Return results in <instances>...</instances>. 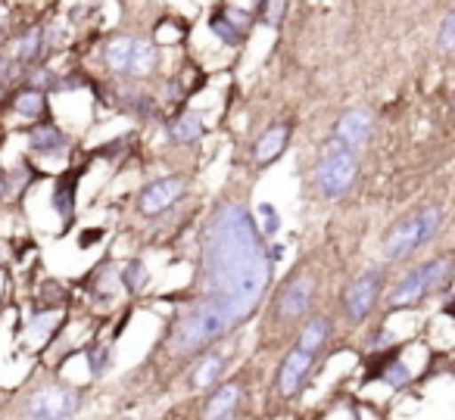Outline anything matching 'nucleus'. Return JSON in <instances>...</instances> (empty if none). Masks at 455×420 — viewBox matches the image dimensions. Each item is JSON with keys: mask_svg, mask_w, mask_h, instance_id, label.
I'll list each match as a JSON object with an SVG mask.
<instances>
[{"mask_svg": "<svg viewBox=\"0 0 455 420\" xmlns=\"http://www.w3.org/2000/svg\"><path fill=\"white\" fill-rule=\"evenodd\" d=\"M275 265L256 215L237 196H221L200 227L190 296L215 302L247 324L272 293Z\"/></svg>", "mask_w": 455, "mask_h": 420, "instance_id": "1", "label": "nucleus"}, {"mask_svg": "<svg viewBox=\"0 0 455 420\" xmlns=\"http://www.w3.org/2000/svg\"><path fill=\"white\" fill-rule=\"evenodd\" d=\"M318 302V271L312 265H299L281 281L278 293L268 302V327L272 330H293L299 327Z\"/></svg>", "mask_w": 455, "mask_h": 420, "instance_id": "2", "label": "nucleus"}, {"mask_svg": "<svg viewBox=\"0 0 455 420\" xmlns=\"http://www.w3.org/2000/svg\"><path fill=\"white\" fill-rule=\"evenodd\" d=\"M359 181H362L359 153L347 150L334 138L324 140L322 153H318L315 165H312V190L324 202H340L359 187Z\"/></svg>", "mask_w": 455, "mask_h": 420, "instance_id": "3", "label": "nucleus"}, {"mask_svg": "<svg viewBox=\"0 0 455 420\" xmlns=\"http://www.w3.org/2000/svg\"><path fill=\"white\" fill-rule=\"evenodd\" d=\"M446 225V212L440 206H424L409 218H399L396 225H390V231L380 240V256L384 262H409L418 250H424L427 243H434L436 234Z\"/></svg>", "mask_w": 455, "mask_h": 420, "instance_id": "4", "label": "nucleus"}, {"mask_svg": "<svg viewBox=\"0 0 455 420\" xmlns=\"http://www.w3.org/2000/svg\"><path fill=\"white\" fill-rule=\"evenodd\" d=\"M84 411V389L60 380H44L28 389L20 405V420H78Z\"/></svg>", "mask_w": 455, "mask_h": 420, "instance_id": "5", "label": "nucleus"}, {"mask_svg": "<svg viewBox=\"0 0 455 420\" xmlns=\"http://www.w3.org/2000/svg\"><path fill=\"white\" fill-rule=\"evenodd\" d=\"M387 293V265H368L347 283L340 296V314L347 327H362Z\"/></svg>", "mask_w": 455, "mask_h": 420, "instance_id": "6", "label": "nucleus"}, {"mask_svg": "<svg viewBox=\"0 0 455 420\" xmlns=\"http://www.w3.org/2000/svg\"><path fill=\"white\" fill-rule=\"evenodd\" d=\"M315 364H318L315 355H309V352L293 345V349L278 361V368H275V380H272L275 399H281V401L297 399V395L309 386L312 374H315Z\"/></svg>", "mask_w": 455, "mask_h": 420, "instance_id": "7", "label": "nucleus"}, {"mask_svg": "<svg viewBox=\"0 0 455 420\" xmlns=\"http://www.w3.org/2000/svg\"><path fill=\"white\" fill-rule=\"evenodd\" d=\"M188 194V178L184 175H165V178H153L134 196V209L144 218H159L169 209H175L178 202Z\"/></svg>", "mask_w": 455, "mask_h": 420, "instance_id": "8", "label": "nucleus"}, {"mask_svg": "<svg viewBox=\"0 0 455 420\" xmlns=\"http://www.w3.org/2000/svg\"><path fill=\"white\" fill-rule=\"evenodd\" d=\"M365 380H380L384 386L403 392V389H409L411 383H415V370H411V364L403 358V352L393 345V349H384V352H371V364H368Z\"/></svg>", "mask_w": 455, "mask_h": 420, "instance_id": "9", "label": "nucleus"}, {"mask_svg": "<svg viewBox=\"0 0 455 420\" xmlns=\"http://www.w3.org/2000/svg\"><path fill=\"white\" fill-rule=\"evenodd\" d=\"M331 138H334L337 144L347 147V150L362 153L368 144H371V138H374V115H371V109L353 107V109H347V113H340V119L334 122V131H331Z\"/></svg>", "mask_w": 455, "mask_h": 420, "instance_id": "10", "label": "nucleus"}, {"mask_svg": "<svg viewBox=\"0 0 455 420\" xmlns=\"http://www.w3.org/2000/svg\"><path fill=\"white\" fill-rule=\"evenodd\" d=\"M22 138H26V150L41 159H60V156H66L72 147V138L53 119L32 122V125L22 131Z\"/></svg>", "mask_w": 455, "mask_h": 420, "instance_id": "11", "label": "nucleus"}, {"mask_svg": "<svg viewBox=\"0 0 455 420\" xmlns=\"http://www.w3.org/2000/svg\"><path fill=\"white\" fill-rule=\"evenodd\" d=\"M228 368H231V352L225 349H206L203 355L194 358V364H190L188 370V389H194V392H209V389H215L219 383H225L228 376Z\"/></svg>", "mask_w": 455, "mask_h": 420, "instance_id": "12", "label": "nucleus"}, {"mask_svg": "<svg viewBox=\"0 0 455 420\" xmlns=\"http://www.w3.org/2000/svg\"><path fill=\"white\" fill-rule=\"evenodd\" d=\"M430 299L427 293V283H424V274L421 268H409L390 289L384 293V305L387 312H411V308L424 305Z\"/></svg>", "mask_w": 455, "mask_h": 420, "instance_id": "13", "label": "nucleus"}, {"mask_svg": "<svg viewBox=\"0 0 455 420\" xmlns=\"http://www.w3.org/2000/svg\"><path fill=\"white\" fill-rule=\"evenodd\" d=\"M334 330H337L334 314L312 312L309 318L297 327V339H293V345L303 349V352H309V355L322 358L324 352H328V345L334 343Z\"/></svg>", "mask_w": 455, "mask_h": 420, "instance_id": "14", "label": "nucleus"}, {"mask_svg": "<svg viewBox=\"0 0 455 420\" xmlns=\"http://www.w3.org/2000/svg\"><path fill=\"white\" fill-rule=\"evenodd\" d=\"M241 399H243V389L237 380L219 383L215 389H209L206 401L200 408V420H237Z\"/></svg>", "mask_w": 455, "mask_h": 420, "instance_id": "15", "label": "nucleus"}, {"mask_svg": "<svg viewBox=\"0 0 455 420\" xmlns=\"http://www.w3.org/2000/svg\"><path fill=\"white\" fill-rule=\"evenodd\" d=\"M291 134H293L291 122H275V125H268L266 131L253 140V150H250L253 162L259 165V169H268L272 162H278L287 147H291Z\"/></svg>", "mask_w": 455, "mask_h": 420, "instance_id": "16", "label": "nucleus"}, {"mask_svg": "<svg viewBox=\"0 0 455 420\" xmlns=\"http://www.w3.org/2000/svg\"><path fill=\"white\" fill-rule=\"evenodd\" d=\"M82 175H84V169H66V171H60L51 184V206H53V212L60 215L63 225H72V218H76Z\"/></svg>", "mask_w": 455, "mask_h": 420, "instance_id": "17", "label": "nucleus"}, {"mask_svg": "<svg viewBox=\"0 0 455 420\" xmlns=\"http://www.w3.org/2000/svg\"><path fill=\"white\" fill-rule=\"evenodd\" d=\"M163 47L156 44L153 38H147V35H138L134 38V53H132V66H128V78L132 82H150V78H156L159 66H163Z\"/></svg>", "mask_w": 455, "mask_h": 420, "instance_id": "18", "label": "nucleus"}, {"mask_svg": "<svg viewBox=\"0 0 455 420\" xmlns=\"http://www.w3.org/2000/svg\"><path fill=\"white\" fill-rule=\"evenodd\" d=\"M47 47H51V41H47V26H28L26 32L13 41V57L10 59H13L16 66H22V69H32V66H41Z\"/></svg>", "mask_w": 455, "mask_h": 420, "instance_id": "19", "label": "nucleus"}, {"mask_svg": "<svg viewBox=\"0 0 455 420\" xmlns=\"http://www.w3.org/2000/svg\"><path fill=\"white\" fill-rule=\"evenodd\" d=\"M134 38H138V35H113V38L103 41L100 63L113 78H128V66H132V53H134Z\"/></svg>", "mask_w": 455, "mask_h": 420, "instance_id": "20", "label": "nucleus"}, {"mask_svg": "<svg viewBox=\"0 0 455 420\" xmlns=\"http://www.w3.org/2000/svg\"><path fill=\"white\" fill-rule=\"evenodd\" d=\"M165 134H169V140H175V144H200L203 138H206V122H203L200 113H194V109H181V113H175L172 119H165Z\"/></svg>", "mask_w": 455, "mask_h": 420, "instance_id": "21", "label": "nucleus"}, {"mask_svg": "<svg viewBox=\"0 0 455 420\" xmlns=\"http://www.w3.org/2000/svg\"><path fill=\"white\" fill-rule=\"evenodd\" d=\"M10 113H16L26 122H41L47 119V94L44 91H35L22 84L20 91L10 94Z\"/></svg>", "mask_w": 455, "mask_h": 420, "instance_id": "22", "label": "nucleus"}, {"mask_svg": "<svg viewBox=\"0 0 455 420\" xmlns=\"http://www.w3.org/2000/svg\"><path fill=\"white\" fill-rule=\"evenodd\" d=\"M119 287L122 293L128 296H140L147 287H150V265L140 256H132L119 265Z\"/></svg>", "mask_w": 455, "mask_h": 420, "instance_id": "23", "label": "nucleus"}, {"mask_svg": "<svg viewBox=\"0 0 455 420\" xmlns=\"http://www.w3.org/2000/svg\"><path fill=\"white\" fill-rule=\"evenodd\" d=\"M84 358H88V370L94 380H100V376H107L109 370H113V361H116V345L113 339H91L88 345H84Z\"/></svg>", "mask_w": 455, "mask_h": 420, "instance_id": "24", "label": "nucleus"}, {"mask_svg": "<svg viewBox=\"0 0 455 420\" xmlns=\"http://www.w3.org/2000/svg\"><path fill=\"white\" fill-rule=\"evenodd\" d=\"M119 265H113L107 258V262H100L94 268V274H91V296H94L97 302H113V296L119 293Z\"/></svg>", "mask_w": 455, "mask_h": 420, "instance_id": "25", "label": "nucleus"}, {"mask_svg": "<svg viewBox=\"0 0 455 420\" xmlns=\"http://www.w3.org/2000/svg\"><path fill=\"white\" fill-rule=\"evenodd\" d=\"M209 32H212V38L219 41L221 47H231V51H241V47L247 44V38H250V35H243L241 28L231 26L219 7H215L212 16H209Z\"/></svg>", "mask_w": 455, "mask_h": 420, "instance_id": "26", "label": "nucleus"}, {"mask_svg": "<svg viewBox=\"0 0 455 420\" xmlns=\"http://www.w3.org/2000/svg\"><path fill=\"white\" fill-rule=\"evenodd\" d=\"M60 312H44V308H32L22 321V337L26 339H47L53 337V327H57Z\"/></svg>", "mask_w": 455, "mask_h": 420, "instance_id": "27", "label": "nucleus"}, {"mask_svg": "<svg viewBox=\"0 0 455 420\" xmlns=\"http://www.w3.org/2000/svg\"><path fill=\"white\" fill-rule=\"evenodd\" d=\"M287 4L291 0H259L256 4V16L266 28H281L287 20Z\"/></svg>", "mask_w": 455, "mask_h": 420, "instance_id": "28", "label": "nucleus"}, {"mask_svg": "<svg viewBox=\"0 0 455 420\" xmlns=\"http://www.w3.org/2000/svg\"><path fill=\"white\" fill-rule=\"evenodd\" d=\"M253 215H256V225H259L262 237L272 243V240L278 237V231H281V212L272 206V202H259V206L253 209Z\"/></svg>", "mask_w": 455, "mask_h": 420, "instance_id": "29", "label": "nucleus"}, {"mask_svg": "<svg viewBox=\"0 0 455 420\" xmlns=\"http://www.w3.org/2000/svg\"><path fill=\"white\" fill-rule=\"evenodd\" d=\"M22 78H26V88L53 94V91H57V82H60V72H53L51 66H32V69H26Z\"/></svg>", "mask_w": 455, "mask_h": 420, "instance_id": "30", "label": "nucleus"}, {"mask_svg": "<svg viewBox=\"0 0 455 420\" xmlns=\"http://www.w3.org/2000/svg\"><path fill=\"white\" fill-rule=\"evenodd\" d=\"M7 181H10V190H13V196H22L35 181H38V169H35L32 162H26V159H22V162L16 165L13 171H7Z\"/></svg>", "mask_w": 455, "mask_h": 420, "instance_id": "31", "label": "nucleus"}, {"mask_svg": "<svg viewBox=\"0 0 455 420\" xmlns=\"http://www.w3.org/2000/svg\"><path fill=\"white\" fill-rule=\"evenodd\" d=\"M219 10L225 13V20L231 22L235 28H241L243 35L253 32V26H256V13H253V10H243V7H237V4H219Z\"/></svg>", "mask_w": 455, "mask_h": 420, "instance_id": "32", "label": "nucleus"}, {"mask_svg": "<svg viewBox=\"0 0 455 420\" xmlns=\"http://www.w3.org/2000/svg\"><path fill=\"white\" fill-rule=\"evenodd\" d=\"M436 47L443 53H455V10H449L436 28Z\"/></svg>", "mask_w": 455, "mask_h": 420, "instance_id": "33", "label": "nucleus"}, {"mask_svg": "<svg viewBox=\"0 0 455 420\" xmlns=\"http://www.w3.org/2000/svg\"><path fill=\"white\" fill-rule=\"evenodd\" d=\"M396 345V337H393L387 327H378V330L371 333V339H368V349L371 352H384V349H393Z\"/></svg>", "mask_w": 455, "mask_h": 420, "instance_id": "34", "label": "nucleus"}, {"mask_svg": "<svg viewBox=\"0 0 455 420\" xmlns=\"http://www.w3.org/2000/svg\"><path fill=\"white\" fill-rule=\"evenodd\" d=\"M163 97H165V100H172V103L184 100V84L178 82V75L165 78V84H163Z\"/></svg>", "mask_w": 455, "mask_h": 420, "instance_id": "35", "label": "nucleus"}, {"mask_svg": "<svg viewBox=\"0 0 455 420\" xmlns=\"http://www.w3.org/2000/svg\"><path fill=\"white\" fill-rule=\"evenodd\" d=\"M13 200V190H10V181H7V171H0V206L4 202Z\"/></svg>", "mask_w": 455, "mask_h": 420, "instance_id": "36", "label": "nucleus"}, {"mask_svg": "<svg viewBox=\"0 0 455 420\" xmlns=\"http://www.w3.org/2000/svg\"><path fill=\"white\" fill-rule=\"evenodd\" d=\"M268 258H272V265H278L284 258V243H268Z\"/></svg>", "mask_w": 455, "mask_h": 420, "instance_id": "37", "label": "nucleus"}, {"mask_svg": "<svg viewBox=\"0 0 455 420\" xmlns=\"http://www.w3.org/2000/svg\"><path fill=\"white\" fill-rule=\"evenodd\" d=\"M4 302H7V277L0 271V308H4Z\"/></svg>", "mask_w": 455, "mask_h": 420, "instance_id": "38", "label": "nucleus"}, {"mask_svg": "<svg viewBox=\"0 0 455 420\" xmlns=\"http://www.w3.org/2000/svg\"><path fill=\"white\" fill-rule=\"evenodd\" d=\"M7 258H10V252H7V243H0V268L7 265Z\"/></svg>", "mask_w": 455, "mask_h": 420, "instance_id": "39", "label": "nucleus"}, {"mask_svg": "<svg viewBox=\"0 0 455 420\" xmlns=\"http://www.w3.org/2000/svg\"><path fill=\"white\" fill-rule=\"evenodd\" d=\"M349 420H362V411H353L349 414Z\"/></svg>", "mask_w": 455, "mask_h": 420, "instance_id": "40", "label": "nucleus"}, {"mask_svg": "<svg viewBox=\"0 0 455 420\" xmlns=\"http://www.w3.org/2000/svg\"><path fill=\"white\" fill-rule=\"evenodd\" d=\"M0 38H4V26H0Z\"/></svg>", "mask_w": 455, "mask_h": 420, "instance_id": "41", "label": "nucleus"}, {"mask_svg": "<svg viewBox=\"0 0 455 420\" xmlns=\"http://www.w3.org/2000/svg\"><path fill=\"white\" fill-rule=\"evenodd\" d=\"M256 4H259V0H256Z\"/></svg>", "mask_w": 455, "mask_h": 420, "instance_id": "42", "label": "nucleus"}]
</instances>
